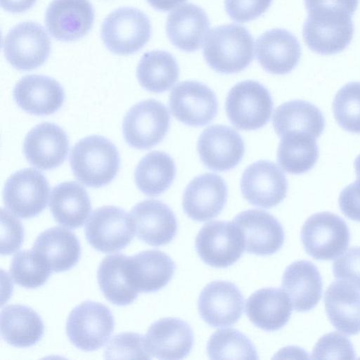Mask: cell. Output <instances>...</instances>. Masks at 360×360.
Wrapping results in <instances>:
<instances>
[{
    "mask_svg": "<svg viewBox=\"0 0 360 360\" xmlns=\"http://www.w3.org/2000/svg\"><path fill=\"white\" fill-rule=\"evenodd\" d=\"M70 163L79 181L89 187L100 188L115 179L120 158L117 148L109 139L93 135L81 139L73 146Z\"/></svg>",
    "mask_w": 360,
    "mask_h": 360,
    "instance_id": "6da1fadb",
    "label": "cell"
},
{
    "mask_svg": "<svg viewBox=\"0 0 360 360\" xmlns=\"http://www.w3.org/2000/svg\"><path fill=\"white\" fill-rule=\"evenodd\" d=\"M253 46V37L245 27L236 24L223 25L210 31L203 55L214 71L237 73L252 61Z\"/></svg>",
    "mask_w": 360,
    "mask_h": 360,
    "instance_id": "7a4b0ae2",
    "label": "cell"
},
{
    "mask_svg": "<svg viewBox=\"0 0 360 360\" xmlns=\"http://www.w3.org/2000/svg\"><path fill=\"white\" fill-rule=\"evenodd\" d=\"M353 34L352 15L335 10L308 11L302 30L307 46L321 55L341 52L350 44Z\"/></svg>",
    "mask_w": 360,
    "mask_h": 360,
    "instance_id": "3957f363",
    "label": "cell"
},
{
    "mask_svg": "<svg viewBox=\"0 0 360 360\" xmlns=\"http://www.w3.org/2000/svg\"><path fill=\"white\" fill-rule=\"evenodd\" d=\"M231 122L241 130H255L269 120L273 101L269 90L261 83L245 80L229 91L225 103Z\"/></svg>",
    "mask_w": 360,
    "mask_h": 360,
    "instance_id": "277c9868",
    "label": "cell"
},
{
    "mask_svg": "<svg viewBox=\"0 0 360 360\" xmlns=\"http://www.w3.org/2000/svg\"><path fill=\"white\" fill-rule=\"evenodd\" d=\"M115 321L112 312L104 304L86 301L70 313L66 333L78 349L90 352L103 347L113 333Z\"/></svg>",
    "mask_w": 360,
    "mask_h": 360,
    "instance_id": "5b68a950",
    "label": "cell"
},
{
    "mask_svg": "<svg viewBox=\"0 0 360 360\" xmlns=\"http://www.w3.org/2000/svg\"><path fill=\"white\" fill-rule=\"evenodd\" d=\"M151 25L147 15L139 9L120 8L110 13L101 27L105 46L118 55L137 52L148 41Z\"/></svg>",
    "mask_w": 360,
    "mask_h": 360,
    "instance_id": "8992f818",
    "label": "cell"
},
{
    "mask_svg": "<svg viewBox=\"0 0 360 360\" xmlns=\"http://www.w3.org/2000/svg\"><path fill=\"white\" fill-rule=\"evenodd\" d=\"M349 240L346 222L329 212L311 215L301 231V240L306 252L317 260L337 258L346 250Z\"/></svg>",
    "mask_w": 360,
    "mask_h": 360,
    "instance_id": "52a82bcc",
    "label": "cell"
},
{
    "mask_svg": "<svg viewBox=\"0 0 360 360\" xmlns=\"http://www.w3.org/2000/svg\"><path fill=\"white\" fill-rule=\"evenodd\" d=\"M170 123L167 108L160 101L148 99L132 106L122 123L125 141L136 149H149L162 141Z\"/></svg>",
    "mask_w": 360,
    "mask_h": 360,
    "instance_id": "ba28073f",
    "label": "cell"
},
{
    "mask_svg": "<svg viewBox=\"0 0 360 360\" xmlns=\"http://www.w3.org/2000/svg\"><path fill=\"white\" fill-rule=\"evenodd\" d=\"M200 258L215 268H226L236 263L245 249L243 236L233 223L213 221L205 224L195 238Z\"/></svg>",
    "mask_w": 360,
    "mask_h": 360,
    "instance_id": "9c48e42d",
    "label": "cell"
},
{
    "mask_svg": "<svg viewBox=\"0 0 360 360\" xmlns=\"http://www.w3.org/2000/svg\"><path fill=\"white\" fill-rule=\"evenodd\" d=\"M135 233L130 214L115 206H103L95 210L85 225L88 243L104 253L124 249L133 240Z\"/></svg>",
    "mask_w": 360,
    "mask_h": 360,
    "instance_id": "30bf717a",
    "label": "cell"
},
{
    "mask_svg": "<svg viewBox=\"0 0 360 360\" xmlns=\"http://www.w3.org/2000/svg\"><path fill=\"white\" fill-rule=\"evenodd\" d=\"M51 41L39 24L21 22L6 35L3 49L8 62L19 70H31L42 65L51 52Z\"/></svg>",
    "mask_w": 360,
    "mask_h": 360,
    "instance_id": "8fae6325",
    "label": "cell"
},
{
    "mask_svg": "<svg viewBox=\"0 0 360 360\" xmlns=\"http://www.w3.org/2000/svg\"><path fill=\"white\" fill-rule=\"evenodd\" d=\"M49 185L46 177L33 168H25L13 174L4 189V202L15 216L30 219L46 207Z\"/></svg>",
    "mask_w": 360,
    "mask_h": 360,
    "instance_id": "7c38bea8",
    "label": "cell"
},
{
    "mask_svg": "<svg viewBox=\"0 0 360 360\" xmlns=\"http://www.w3.org/2000/svg\"><path fill=\"white\" fill-rule=\"evenodd\" d=\"M172 115L191 127H201L215 117L218 102L214 92L197 81H184L172 90L169 101Z\"/></svg>",
    "mask_w": 360,
    "mask_h": 360,
    "instance_id": "4fadbf2b",
    "label": "cell"
},
{
    "mask_svg": "<svg viewBox=\"0 0 360 360\" xmlns=\"http://www.w3.org/2000/svg\"><path fill=\"white\" fill-rule=\"evenodd\" d=\"M240 190L245 199L251 205L269 209L278 205L285 198L288 181L275 163L259 160L243 172Z\"/></svg>",
    "mask_w": 360,
    "mask_h": 360,
    "instance_id": "5bb4252c",
    "label": "cell"
},
{
    "mask_svg": "<svg viewBox=\"0 0 360 360\" xmlns=\"http://www.w3.org/2000/svg\"><path fill=\"white\" fill-rule=\"evenodd\" d=\"M197 149L208 169L224 172L235 167L245 153L244 141L234 129L221 124L206 128L200 134Z\"/></svg>",
    "mask_w": 360,
    "mask_h": 360,
    "instance_id": "9a60e30c",
    "label": "cell"
},
{
    "mask_svg": "<svg viewBox=\"0 0 360 360\" xmlns=\"http://www.w3.org/2000/svg\"><path fill=\"white\" fill-rule=\"evenodd\" d=\"M198 308L201 318L210 326H230L235 324L243 314L244 297L234 283L213 281L201 291Z\"/></svg>",
    "mask_w": 360,
    "mask_h": 360,
    "instance_id": "2e32d148",
    "label": "cell"
},
{
    "mask_svg": "<svg viewBox=\"0 0 360 360\" xmlns=\"http://www.w3.org/2000/svg\"><path fill=\"white\" fill-rule=\"evenodd\" d=\"M233 223L240 231L245 250L259 256L271 255L283 245L285 233L281 224L264 210H248L235 217Z\"/></svg>",
    "mask_w": 360,
    "mask_h": 360,
    "instance_id": "e0dca14e",
    "label": "cell"
},
{
    "mask_svg": "<svg viewBox=\"0 0 360 360\" xmlns=\"http://www.w3.org/2000/svg\"><path fill=\"white\" fill-rule=\"evenodd\" d=\"M227 186L219 176L212 173L200 174L187 185L182 205L188 217L205 221L218 216L227 200Z\"/></svg>",
    "mask_w": 360,
    "mask_h": 360,
    "instance_id": "ac0fdd59",
    "label": "cell"
},
{
    "mask_svg": "<svg viewBox=\"0 0 360 360\" xmlns=\"http://www.w3.org/2000/svg\"><path fill=\"white\" fill-rule=\"evenodd\" d=\"M94 19V9L89 0H53L45 15L49 32L63 41L83 37L91 28Z\"/></svg>",
    "mask_w": 360,
    "mask_h": 360,
    "instance_id": "d6986e66",
    "label": "cell"
},
{
    "mask_svg": "<svg viewBox=\"0 0 360 360\" xmlns=\"http://www.w3.org/2000/svg\"><path fill=\"white\" fill-rule=\"evenodd\" d=\"M69 150V140L58 125L44 122L33 127L26 135L23 152L34 167L49 170L60 166Z\"/></svg>",
    "mask_w": 360,
    "mask_h": 360,
    "instance_id": "ffe728a7",
    "label": "cell"
},
{
    "mask_svg": "<svg viewBox=\"0 0 360 360\" xmlns=\"http://www.w3.org/2000/svg\"><path fill=\"white\" fill-rule=\"evenodd\" d=\"M129 214L138 238L150 245H167L176 234V216L169 206L160 200L140 202L133 207Z\"/></svg>",
    "mask_w": 360,
    "mask_h": 360,
    "instance_id": "44dd1931",
    "label": "cell"
},
{
    "mask_svg": "<svg viewBox=\"0 0 360 360\" xmlns=\"http://www.w3.org/2000/svg\"><path fill=\"white\" fill-rule=\"evenodd\" d=\"M194 342L191 326L178 318H163L154 322L145 336L148 352L160 359H181L191 352Z\"/></svg>",
    "mask_w": 360,
    "mask_h": 360,
    "instance_id": "7402d4cb",
    "label": "cell"
},
{
    "mask_svg": "<svg viewBox=\"0 0 360 360\" xmlns=\"http://www.w3.org/2000/svg\"><path fill=\"white\" fill-rule=\"evenodd\" d=\"M13 98L24 111L49 115L58 110L65 101V91L54 79L39 75H26L15 84Z\"/></svg>",
    "mask_w": 360,
    "mask_h": 360,
    "instance_id": "603a6c76",
    "label": "cell"
},
{
    "mask_svg": "<svg viewBox=\"0 0 360 360\" xmlns=\"http://www.w3.org/2000/svg\"><path fill=\"white\" fill-rule=\"evenodd\" d=\"M255 54L266 71L274 75H285L298 64L301 48L292 33L276 28L265 32L257 38Z\"/></svg>",
    "mask_w": 360,
    "mask_h": 360,
    "instance_id": "cb8c5ba5",
    "label": "cell"
},
{
    "mask_svg": "<svg viewBox=\"0 0 360 360\" xmlns=\"http://www.w3.org/2000/svg\"><path fill=\"white\" fill-rule=\"evenodd\" d=\"M126 267L129 280L139 292H153L163 288L176 269L169 255L155 250L127 257Z\"/></svg>",
    "mask_w": 360,
    "mask_h": 360,
    "instance_id": "d4e9b609",
    "label": "cell"
},
{
    "mask_svg": "<svg viewBox=\"0 0 360 360\" xmlns=\"http://www.w3.org/2000/svg\"><path fill=\"white\" fill-rule=\"evenodd\" d=\"M282 288L292 308L305 312L320 301L323 283L317 267L309 261L300 260L287 266L282 278Z\"/></svg>",
    "mask_w": 360,
    "mask_h": 360,
    "instance_id": "484cf974",
    "label": "cell"
},
{
    "mask_svg": "<svg viewBox=\"0 0 360 360\" xmlns=\"http://www.w3.org/2000/svg\"><path fill=\"white\" fill-rule=\"evenodd\" d=\"M210 27L205 11L197 5H181L168 15L167 35L180 50L192 52L201 47Z\"/></svg>",
    "mask_w": 360,
    "mask_h": 360,
    "instance_id": "4316f807",
    "label": "cell"
},
{
    "mask_svg": "<svg viewBox=\"0 0 360 360\" xmlns=\"http://www.w3.org/2000/svg\"><path fill=\"white\" fill-rule=\"evenodd\" d=\"M328 319L340 332L354 335L360 333V292L345 281L333 282L324 295Z\"/></svg>",
    "mask_w": 360,
    "mask_h": 360,
    "instance_id": "83f0119b",
    "label": "cell"
},
{
    "mask_svg": "<svg viewBox=\"0 0 360 360\" xmlns=\"http://www.w3.org/2000/svg\"><path fill=\"white\" fill-rule=\"evenodd\" d=\"M291 302L280 288H262L252 293L246 303L245 312L250 321L265 331H276L289 321Z\"/></svg>",
    "mask_w": 360,
    "mask_h": 360,
    "instance_id": "f1b7e54d",
    "label": "cell"
},
{
    "mask_svg": "<svg viewBox=\"0 0 360 360\" xmlns=\"http://www.w3.org/2000/svg\"><path fill=\"white\" fill-rule=\"evenodd\" d=\"M32 250L55 272L70 270L81 255L80 244L75 234L62 227H52L41 232L36 238Z\"/></svg>",
    "mask_w": 360,
    "mask_h": 360,
    "instance_id": "f546056e",
    "label": "cell"
},
{
    "mask_svg": "<svg viewBox=\"0 0 360 360\" xmlns=\"http://www.w3.org/2000/svg\"><path fill=\"white\" fill-rule=\"evenodd\" d=\"M49 207L55 220L71 229L81 227L91 210L86 189L75 181H65L53 187Z\"/></svg>",
    "mask_w": 360,
    "mask_h": 360,
    "instance_id": "4dcf8cb0",
    "label": "cell"
},
{
    "mask_svg": "<svg viewBox=\"0 0 360 360\" xmlns=\"http://www.w3.org/2000/svg\"><path fill=\"white\" fill-rule=\"evenodd\" d=\"M273 126L281 137L288 133H300L317 139L324 130L325 119L316 105L308 101L294 100L276 108Z\"/></svg>",
    "mask_w": 360,
    "mask_h": 360,
    "instance_id": "1f68e13d",
    "label": "cell"
},
{
    "mask_svg": "<svg viewBox=\"0 0 360 360\" xmlns=\"http://www.w3.org/2000/svg\"><path fill=\"white\" fill-rule=\"evenodd\" d=\"M44 326L39 315L32 308L11 304L1 311V335L9 345L29 347L39 342Z\"/></svg>",
    "mask_w": 360,
    "mask_h": 360,
    "instance_id": "d6a6232c",
    "label": "cell"
},
{
    "mask_svg": "<svg viewBox=\"0 0 360 360\" xmlns=\"http://www.w3.org/2000/svg\"><path fill=\"white\" fill-rule=\"evenodd\" d=\"M127 256L115 254L105 257L99 265L97 279L105 297L117 306L131 304L139 292L131 284L127 272Z\"/></svg>",
    "mask_w": 360,
    "mask_h": 360,
    "instance_id": "836d02e7",
    "label": "cell"
},
{
    "mask_svg": "<svg viewBox=\"0 0 360 360\" xmlns=\"http://www.w3.org/2000/svg\"><path fill=\"white\" fill-rule=\"evenodd\" d=\"M176 175L173 159L162 151H153L139 162L134 172L138 188L149 196H157L166 191Z\"/></svg>",
    "mask_w": 360,
    "mask_h": 360,
    "instance_id": "e575fe53",
    "label": "cell"
},
{
    "mask_svg": "<svg viewBox=\"0 0 360 360\" xmlns=\"http://www.w3.org/2000/svg\"><path fill=\"white\" fill-rule=\"evenodd\" d=\"M136 76L145 89L162 93L169 90L178 80L179 68L169 52L152 51L143 55L137 66Z\"/></svg>",
    "mask_w": 360,
    "mask_h": 360,
    "instance_id": "d590c367",
    "label": "cell"
},
{
    "mask_svg": "<svg viewBox=\"0 0 360 360\" xmlns=\"http://www.w3.org/2000/svg\"><path fill=\"white\" fill-rule=\"evenodd\" d=\"M277 162L286 172L300 174L310 170L319 158V147L313 136L300 133L282 136Z\"/></svg>",
    "mask_w": 360,
    "mask_h": 360,
    "instance_id": "8d00e7d4",
    "label": "cell"
},
{
    "mask_svg": "<svg viewBox=\"0 0 360 360\" xmlns=\"http://www.w3.org/2000/svg\"><path fill=\"white\" fill-rule=\"evenodd\" d=\"M211 359H257L258 354L252 341L235 328L215 331L207 344Z\"/></svg>",
    "mask_w": 360,
    "mask_h": 360,
    "instance_id": "74e56055",
    "label": "cell"
},
{
    "mask_svg": "<svg viewBox=\"0 0 360 360\" xmlns=\"http://www.w3.org/2000/svg\"><path fill=\"white\" fill-rule=\"evenodd\" d=\"M44 259L34 250H22L13 257L10 274L14 282L25 288L43 285L52 273Z\"/></svg>",
    "mask_w": 360,
    "mask_h": 360,
    "instance_id": "f35d334b",
    "label": "cell"
},
{
    "mask_svg": "<svg viewBox=\"0 0 360 360\" xmlns=\"http://www.w3.org/2000/svg\"><path fill=\"white\" fill-rule=\"evenodd\" d=\"M338 124L352 133H360V82L346 84L336 94L333 103Z\"/></svg>",
    "mask_w": 360,
    "mask_h": 360,
    "instance_id": "ab89813d",
    "label": "cell"
},
{
    "mask_svg": "<svg viewBox=\"0 0 360 360\" xmlns=\"http://www.w3.org/2000/svg\"><path fill=\"white\" fill-rule=\"evenodd\" d=\"M106 359H152L148 352L145 336L135 333H122L115 335L105 350Z\"/></svg>",
    "mask_w": 360,
    "mask_h": 360,
    "instance_id": "60d3db41",
    "label": "cell"
},
{
    "mask_svg": "<svg viewBox=\"0 0 360 360\" xmlns=\"http://www.w3.org/2000/svg\"><path fill=\"white\" fill-rule=\"evenodd\" d=\"M355 357L351 341L335 331L321 337L312 352L314 359H354Z\"/></svg>",
    "mask_w": 360,
    "mask_h": 360,
    "instance_id": "b9f144b4",
    "label": "cell"
},
{
    "mask_svg": "<svg viewBox=\"0 0 360 360\" xmlns=\"http://www.w3.org/2000/svg\"><path fill=\"white\" fill-rule=\"evenodd\" d=\"M24 239L21 222L8 210H1V254L8 255L20 249Z\"/></svg>",
    "mask_w": 360,
    "mask_h": 360,
    "instance_id": "7bdbcfd3",
    "label": "cell"
},
{
    "mask_svg": "<svg viewBox=\"0 0 360 360\" xmlns=\"http://www.w3.org/2000/svg\"><path fill=\"white\" fill-rule=\"evenodd\" d=\"M334 276L360 290V247H352L333 264Z\"/></svg>",
    "mask_w": 360,
    "mask_h": 360,
    "instance_id": "ee69618b",
    "label": "cell"
},
{
    "mask_svg": "<svg viewBox=\"0 0 360 360\" xmlns=\"http://www.w3.org/2000/svg\"><path fill=\"white\" fill-rule=\"evenodd\" d=\"M272 0H225V9L229 17L245 22L258 18L269 8Z\"/></svg>",
    "mask_w": 360,
    "mask_h": 360,
    "instance_id": "f6af8a7d",
    "label": "cell"
},
{
    "mask_svg": "<svg viewBox=\"0 0 360 360\" xmlns=\"http://www.w3.org/2000/svg\"><path fill=\"white\" fill-rule=\"evenodd\" d=\"M338 202L341 211L347 217L360 222V179L343 188Z\"/></svg>",
    "mask_w": 360,
    "mask_h": 360,
    "instance_id": "bcb514c9",
    "label": "cell"
},
{
    "mask_svg": "<svg viewBox=\"0 0 360 360\" xmlns=\"http://www.w3.org/2000/svg\"><path fill=\"white\" fill-rule=\"evenodd\" d=\"M307 11L316 9L337 10L354 14L359 4V0H304Z\"/></svg>",
    "mask_w": 360,
    "mask_h": 360,
    "instance_id": "7dc6e473",
    "label": "cell"
},
{
    "mask_svg": "<svg viewBox=\"0 0 360 360\" xmlns=\"http://www.w3.org/2000/svg\"><path fill=\"white\" fill-rule=\"evenodd\" d=\"M37 0H1V7L6 11L18 13L31 8Z\"/></svg>",
    "mask_w": 360,
    "mask_h": 360,
    "instance_id": "c3c4849f",
    "label": "cell"
},
{
    "mask_svg": "<svg viewBox=\"0 0 360 360\" xmlns=\"http://www.w3.org/2000/svg\"><path fill=\"white\" fill-rule=\"evenodd\" d=\"M354 168L356 178L360 179V155H359L354 160Z\"/></svg>",
    "mask_w": 360,
    "mask_h": 360,
    "instance_id": "681fc988",
    "label": "cell"
},
{
    "mask_svg": "<svg viewBox=\"0 0 360 360\" xmlns=\"http://www.w3.org/2000/svg\"><path fill=\"white\" fill-rule=\"evenodd\" d=\"M184 1H186V0H184Z\"/></svg>",
    "mask_w": 360,
    "mask_h": 360,
    "instance_id": "f907efd6",
    "label": "cell"
}]
</instances>
